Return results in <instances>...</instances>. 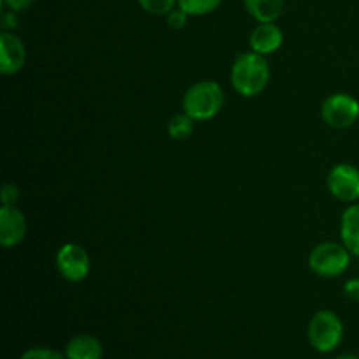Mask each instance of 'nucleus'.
Masks as SVG:
<instances>
[{"mask_svg": "<svg viewBox=\"0 0 359 359\" xmlns=\"http://www.w3.org/2000/svg\"><path fill=\"white\" fill-rule=\"evenodd\" d=\"M309 344L321 354L333 353L344 339V323L333 311H319L307 328Z\"/></svg>", "mask_w": 359, "mask_h": 359, "instance_id": "obj_4", "label": "nucleus"}, {"mask_svg": "<svg viewBox=\"0 0 359 359\" xmlns=\"http://www.w3.org/2000/svg\"><path fill=\"white\" fill-rule=\"evenodd\" d=\"M2 32H11V30H16L18 28V18L14 11H6L2 14Z\"/></svg>", "mask_w": 359, "mask_h": 359, "instance_id": "obj_22", "label": "nucleus"}, {"mask_svg": "<svg viewBox=\"0 0 359 359\" xmlns=\"http://www.w3.org/2000/svg\"><path fill=\"white\" fill-rule=\"evenodd\" d=\"M321 118L332 128H351L359 119V102L349 93L330 95L321 105Z\"/></svg>", "mask_w": 359, "mask_h": 359, "instance_id": "obj_5", "label": "nucleus"}, {"mask_svg": "<svg viewBox=\"0 0 359 359\" xmlns=\"http://www.w3.org/2000/svg\"><path fill=\"white\" fill-rule=\"evenodd\" d=\"M335 359H359V356H356V354H340Z\"/></svg>", "mask_w": 359, "mask_h": 359, "instance_id": "obj_23", "label": "nucleus"}, {"mask_svg": "<svg viewBox=\"0 0 359 359\" xmlns=\"http://www.w3.org/2000/svg\"><path fill=\"white\" fill-rule=\"evenodd\" d=\"M340 238L353 256L359 258V203L347 207L340 219Z\"/></svg>", "mask_w": 359, "mask_h": 359, "instance_id": "obj_12", "label": "nucleus"}, {"mask_svg": "<svg viewBox=\"0 0 359 359\" xmlns=\"http://www.w3.org/2000/svg\"><path fill=\"white\" fill-rule=\"evenodd\" d=\"M20 359H67L65 353L51 349V347H32V349L25 351Z\"/></svg>", "mask_w": 359, "mask_h": 359, "instance_id": "obj_17", "label": "nucleus"}, {"mask_svg": "<svg viewBox=\"0 0 359 359\" xmlns=\"http://www.w3.org/2000/svg\"><path fill=\"white\" fill-rule=\"evenodd\" d=\"M224 105V91L216 81H198L182 97V109L195 121H207L221 112Z\"/></svg>", "mask_w": 359, "mask_h": 359, "instance_id": "obj_2", "label": "nucleus"}, {"mask_svg": "<svg viewBox=\"0 0 359 359\" xmlns=\"http://www.w3.org/2000/svg\"><path fill=\"white\" fill-rule=\"evenodd\" d=\"M221 2L223 0H177V7H181L189 16H205L214 13Z\"/></svg>", "mask_w": 359, "mask_h": 359, "instance_id": "obj_15", "label": "nucleus"}, {"mask_svg": "<svg viewBox=\"0 0 359 359\" xmlns=\"http://www.w3.org/2000/svg\"><path fill=\"white\" fill-rule=\"evenodd\" d=\"M56 270L69 283H83L91 270V259L86 249L79 244H63L56 252Z\"/></svg>", "mask_w": 359, "mask_h": 359, "instance_id": "obj_6", "label": "nucleus"}, {"mask_svg": "<svg viewBox=\"0 0 359 359\" xmlns=\"http://www.w3.org/2000/svg\"><path fill=\"white\" fill-rule=\"evenodd\" d=\"M230 81L233 90L245 98L258 97L266 90L270 81V65L259 53H242L231 65Z\"/></svg>", "mask_w": 359, "mask_h": 359, "instance_id": "obj_1", "label": "nucleus"}, {"mask_svg": "<svg viewBox=\"0 0 359 359\" xmlns=\"http://www.w3.org/2000/svg\"><path fill=\"white\" fill-rule=\"evenodd\" d=\"M188 18L189 14H186L181 7H175L174 11H170L167 14V25L170 28H174V30H181V28H184L188 25Z\"/></svg>", "mask_w": 359, "mask_h": 359, "instance_id": "obj_18", "label": "nucleus"}, {"mask_svg": "<svg viewBox=\"0 0 359 359\" xmlns=\"http://www.w3.org/2000/svg\"><path fill=\"white\" fill-rule=\"evenodd\" d=\"M63 353L67 359H102L104 358V346L97 337L81 333L67 342Z\"/></svg>", "mask_w": 359, "mask_h": 359, "instance_id": "obj_11", "label": "nucleus"}, {"mask_svg": "<svg viewBox=\"0 0 359 359\" xmlns=\"http://www.w3.org/2000/svg\"><path fill=\"white\" fill-rule=\"evenodd\" d=\"M168 135L174 140H186L193 135L195 132V119L191 116H188L186 112L182 114L172 116L170 121L167 125Z\"/></svg>", "mask_w": 359, "mask_h": 359, "instance_id": "obj_14", "label": "nucleus"}, {"mask_svg": "<svg viewBox=\"0 0 359 359\" xmlns=\"http://www.w3.org/2000/svg\"><path fill=\"white\" fill-rule=\"evenodd\" d=\"M137 2L146 13L154 14V16H167L170 11L177 7V0H137Z\"/></svg>", "mask_w": 359, "mask_h": 359, "instance_id": "obj_16", "label": "nucleus"}, {"mask_svg": "<svg viewBox=\"0 0 359 359\" xmlns=\"http://www.w3.org/2000/svg\"><path fill=\"white\" fill-rule=\"evenodd\" d=\"M258 23H276L284 9V0H242Z\"/></svg>", "mask_w": 359, "mask_h": 359, "instance_id": "obj_13", "label": "nucleus"}, {"mask_svg": "<svg viewBox=\"0 0 359 359\" xmlns=\"http://www.w3.org/2000/svg\"><path fill=\"white\" fill-rule=\"evenodd\" d=\"M328 189L333 198L344 203H353L359 198V168L351 163H339L330 170Z\"/></svg>", "mask_w": 359, "mask_h": 359, "instance_id": "obj_7", "label": "nucleus"}, {"mask_svg": "<svg viewBox=\"0 0 359 359\" xmlns=\"http://www.w3.org/2000/svg\"><path fill=\"white\" fill-rule=\"evenodd\" d=\"M27 235V217L16 205L0 207V244L14 248Z\"/></svg>", "mask_w": 359, "mask_h": 359, "instance_id": "obj_9", "label": "nucleus"}, {"mask_svg": "<svg viewBox=\"0 0 359 359\" xmlns=\"http://www.w3.org/2000/svg\"><path fill=\"white\" fill-rule=\"evenodd\" d=\"M351 252L344 244L323 242L309 255V266L323 279H335L344 276L351 265Z\"/></svg>", "mask_w": 359, "mask_h": 359, "instance_id": "obj_3", "label": "nucleus"}, {"mask_svg": "<svg viewBox=\"0 0 359 359\" xmlns=\"http://www.w3.org/2000/svg\"><path fill=\"white\" fill-rule=\"evenodd\" d=\"M344 294L349 302H354V304H359V279L354 277V279H349L346 284H344Z\"/></svg>", "mask_w": 359, "mask_h": 359, "instance_id": "obj_20", "label": "nucleus"}, {"mask_svg": "<svg viewBox=\"0 0 359 359\" xmlns=\"http://www.w3.org/2000/svg\"><path fill=\"white\" fill-rule=\"evenodd\" d=\"M0 198H2V205H14L20 198V189H18V186L7 182V184H4Z\"/></svg>", "mask_w": 359, "mask_h": 359, "instance_id": "obj_19", "label": "nucleus"}, {"mask_svg": "<svg viewBox=\"0 0 359 359\" xmlns=\"http://www.w3.org/2000/svg\"><path fill=\"white\" fill-rule=\"evenodd\" d=\"M283 42L284 34L276 23H259L249 37V46L252 51L263 56L276 53L283 46Z\"/></svg>", "mask_w": 359, "mask_h": 359, "instance_id": "obj_10", "label": "nucleus"}, {"mask_svg": "<svg viewBox=\"0 0 359 359\" xmlns=\"http://www.w3.org/2000/svg\"><path fill=\"white\" fill-rule=\"evenodd\" d=\"M27 62V49L21 39L13 32L0 34V72L4 76H14Z\"/></svg>", "mask_w": 359, "mask_h": 359, "instance_id": "obj_8", "label": "nucleus"}, {"mask_svg": "<svg viewBox=\"0 0 359 359\" xmlns=\"http://www.w3.org/2000/svg\"><path fill=\"white\" fill-rule=\"evenodd\" d=\"M7 11H14V13H21V11L28 9L35 0H2Z\"/></svg>", "mask_w": 359, "mask_h": 359, "instance_id": "obj_21", "label": "nucleus"}]
</instances>
